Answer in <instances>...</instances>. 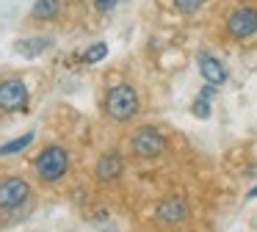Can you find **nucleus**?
Wrapping results in <instances>:
<instances>
[{"mask_svg": "<svg viewBox=\"0 0 257 232\" xmlns=\"http://www.w3.org/2000/svg\"><path fill=\"white\" fill-rule=\"evenodd\" d=\"M116 3H122V0H94V9L100 14H108L111 9H116Z\"/></svg>", "mask_w": 257, "mask_h": 232, "instance_id": "nucleus-16", "label": "nucleus"}, {"mask_svg": "<svg viewBox=\"0 0 257 232\" xmlns=\"http://www.w3.org/2000/svg\"><path fill=\"white\" fill-rule=\"evenodd\" d=\"M34 169H36V174H39V180H45V182L61 180V177L67 174V169H69L67 149L56 147V144L47 147V149H42V152L36 155V160H34Z\"/></svg>", "mask_w": 257, "mask_h": 232, "instance_id": "nucleus-2", "label": "nucleus"}, {"mask_svg": "<svg viewBox=\"0 0 257 232\" xmlns=\"http://www.w3.org/2000/svg\"><path fill=\"white\" fill-rule=\"evenodd\" d=\"M196 64H199V75L205 77V83H210V86H221V83H227V66H224L216 55L199 53L196 55Z\"/></svg>", "mask_w": 257, "mask_h": 232, "instance_id": "nucleus-8", "label": "nucleus"}, {"mask_svg": "<svg viewBox=\"0 0 257 232\" xmlns=\"http://www.w3.org/2000/svg\"><path fill=\"white\" fill-rule=\"evenodd\" d=\"M224 31H227L229 39H238V42L251 39L257 33V9L254 6H238V9L227 17Z\"/></svg>", "mask_w": 257, "mask_h": 232, "instance_id": "nucleus-3", "label": "nucleus"}, {"mask_svg": "<svg viewBox=\"0 0 257 232\" xmlns=\"http://www.w3.org/2000/svg\"><path fill=\"white\" fill-rule=\"evenodd\" d=\"M205 3L207 0H174V9L183 11V14H194V11H199Z\"/></svg>", "mask_w": 257, "mask_h": 232, "instance_id": "nucleus-15", "label": "nucleus"}, {"mask_svg": "<svg viewBox=\"0 0 257 232\" xmlns=\"http://www.w3.org/2000/svg\"><path fill=\"white\" fill-rule=\"evenodd\" d=\"M61 14V0H36L31 9V20L34 22H50Z\"/></svg>", "mask_w": 257, "mask_h": 232, "instance_id": "nucleus-10", "label": "nucleus"}, {"mask_svg": "<svg viewBox=\"0 0 257 232\" xmlns=\"http://www.w3.org/2000/svg\"><path fill=\"white\" fill-rule=\"evenodd\" d=\"M155 218L161 221V224H169V226L183 224V221L188 218V202H185V199H180V196L163 199V202L155 207Z\"/></svg>", "mask_w": 257, "mask_h": 232, "instance_id": "nucleus-7", "label": "nucleus"}, {"mask_svg": "<svg viewBox=\"0 0 257 232\" xmlns=\"http://www.w3.org/2000/svg\"><path fill=\"white\" fill-rule=\"evenodd\" d=\"M105 232H116V229H105Z\"/></svg>", "mask_w": 257, "mask_h": 232, "instance_id": "nucleus-18", "label": "nucleus"}, {"mask_svg": "<svg viewBox=\"0 0 257 232\" xmlns=\"http://www.w3.org/2000/svg\"><path fill=\"white\" fill-rule=\"evenodd\" d=\"M28 105V86L20 77H9L0 83V110L6 113H17Z\"/></svg>", "mask_w": 257, "mask_h": 232, "instance_id": "nucleus-6", "label": "nucleus"}, {"mask_svg": "<svg viewBox=\"0 0 257 232\" xmlns=\"http://www.w3.org/2000/svg\"><path fill=\"white\" fill-rule=\"evenodd\" d=\"M254 196H257V185H254V188H251V191H249V199H254Z\"/></svg>", "mask_w": 257, "mask_h": 232, "instance_id": "nucleus-17", "label": "nucleus"}, {"mask_svg": "<svg viewBox=\"0 0 257 232\" xmlns=\"http://www.w3.org/2000/svg\"><path fill=\"white\" fill-rule=\"evenodd\" d=\"M122 171H124V160H122V155H119V152H105L100 160H97V166H94V174H97V180H100V182L119 180Z\"/></svg>", "mask_w": 257, "mask_h": 232, "instance_id": "nucleus-9", "label": "nucleus"}, {"mask_svg": "<svg viewBox=\"0 0 257 232\" xmlns=\"http://www.w3.org/2000/svg\"><path fill=\"white\" fill-rule=\"evenodd\" d=\"M130 149L139 158H158L166 149V138L155 130V127H139L130 136Z\"/></svg>", "mask_w": 257, "mask_h": 232, "instance_id": "nucleus-4", "label": "nucleus"}, {"mask_svg": "<svg viewBox=\"0 0 257 232\" xmlns=\"http://www.w3.org/2000/svg\"><path fill=\"white\" fill-rule=\"evenodd\" d=\"M31 141H34V133H25V136L14 138V141L3 144V147H0V155H14V152H23V149L28 147Z\"/></svg>", "mask_w": 257, "mask_h": 232, "instance_id": "nucleus-13", "label": "nucleus"}, {"mask_svg": "<svg viewBox=\"0 0 257 232\" xmlns=\"http://www.w3.org/2000/svg\"><path fill=\"white\" fill-rule=\"evenodd\" d=\"M47 44H50L47 39H28V42H20L17 50H20L23 55H28V58H34V55H39L42 50L47 47Z\"/></svg>", "mask_w": 257, "mask_h": 232, "instance_id": "nucleus-12", "label": "nucleus"}, {"mask_svg": "<svg viewBox=\"0 0 257 232\" xmlns=\"http://www.w3.org/2000/svg\"><path fill=\"white\" fill-rule=\"evenodd\" d=\"M102 108H105V116L113 122H130L141 108L139 91L127 83H119V86L108 88L105 99H102Z\"/></svg>", "mask_w": 257, "mask_h": 232, "instance_id": "nucleus-1", "label": "nucleus"}, {"mask_svg": "<svg viewBox=\"0 0 257 232\" xmlns=\"http://www.w3.org/2000/svg\"><path fill=\"white\" fill-rule=\"evenodd\" d=\"M31 196V185L23 177H3L0 180V210H14Z\"/></svg>", "mask_w": 257, "mask_h": 232, "instance_id": "nucleus-5", "label": "nucleus"}, {"mask_svg": "<svg viewBox=\"0 0 257 232\" xmlns=\"http://www.w3.org/2000/svg\"><path fill=\"white\" fill-rule=\"evenodd\" d=\"M213 88H216V86H210V83H207V86L202 88V94L194 99V105H191V113H194V116H199V119H207V116H210V97H213Z\"/></svg>", "mask_w": 257, "mask_h": 232, "instance_id": "nucleus-11", "label": "nucleus"}, {"mask_svg": "<svg viewBox=\"0 0 257 232\" xmlns=\"http://www.w3.org/2000/svg\"><path fill=\"white\" fill-rule=\"evenodd\" d=\"M105 55H108V44L97 42V44H91V47L83 53V64H97V61H102Z\"/></svg>", "mask_w": 257, "mask_h": 232, "instance_id": "nucleus-14", "label": "nucleus"}]
</instances>
